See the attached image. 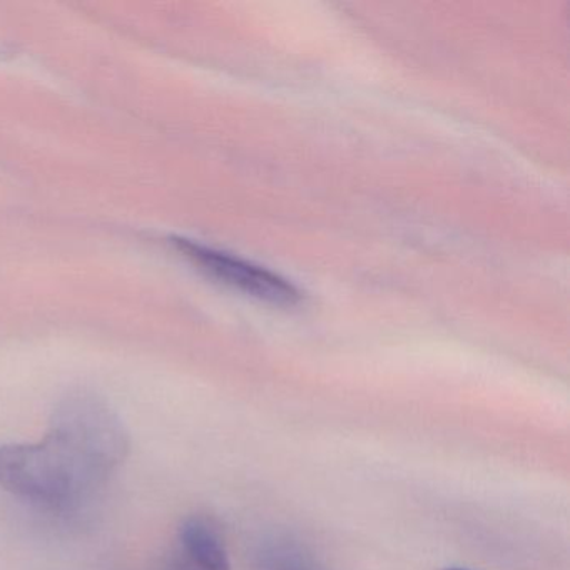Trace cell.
<instances>
[{"instance_id":"cell-5","label":"cell","mask_w":570,"mask_h":570,"mask_svg":"<svg viewBox=\"0 0 570 570\" xmlns=\"http://www.w3.org/2000/svg\"><path fill=\"white\" fill-rule=\"evenodd\" d=\"M169 570H199V569H196V567L193 566V563L176 562V563H173L171 567H169Z\"/></svg>"},{"instance_id":"cell-2","label":"cell","mask_w":570,"mask_h":570,"mask_svg":"<svg viewBox=\"0 0 570 570\" xmlns=\"http://www.w3.org/2000/svg\"><path fill=\"white\" fill-rule=\"evenodd\" d=\"M173 245L209 278L232 286L245 295L282 306H293L302 302V293L295 285L263 266L253 265L238 256L189 239L175 238Z\"/></svg>"},{"instance_id":"cell-3","label":"cell","mask_w":570,"mask_h":570,"mask_svg":"<svg viewBox=\"0 0 570 570\" xmlns=\"http://www.w3.org/2000/svg\"><path fill=\"white\" fill-rule=\"evenodd\" d=\"M181 542L196 569L232 570L222 537L206 520L198 517L186 520L181 527Z\"/></svg>"},{"instance_id":"cell-1","label":"cell","mask_w":570,"mask_h":570,"mask_svg":"<svg viewBox=\"0 0 570 570\" xmlns=\"http://www.w3.org/2000/svg\"><path fill=\"white\" fill-rule=\"evenodd\" d=\"M128 450L121 419L98 396L78 393L55 410L45 440L0 446V487L68 510L101 487Z\"/></svg>"},{"instance_id":"cell-6","label":"cell","mask_w":570,"mask_h":570,"mask_svg":"<svg viewBox=\"0 0 570 570\" xmlns=\"http://www.w3.org/2000/svg\"><path fill=\"white\" fill-rule=\"evenodd\" d=\"M442 570H469V569H462V567H446V569Z\"/></svg>"},{"instance_id":"cell-4","label":"cell","mask_w":570,"mask_h":570,"mask_svg":"<svg viewBox=\"0 0 570 570\" xmlns=\"http://www.w3.org/2000/svg\"><path fill=\"white\" fill-rule=\"evenodd\" d=\"M258 570H325L292 542L269 543L259 556Z\"/></svg>"}]
</instances>
